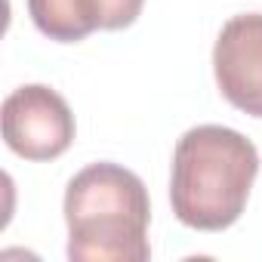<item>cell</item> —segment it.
<instances>
[{
    "label": "cell",
    "mask_w": 262,
    "mask_h": 262,
    "mask_svg": "<svg viewBox=\"0 0 262 262\" xmlns=\"http://www.w3.org/2000/svg\"><path fill=\"white\" fill-rule=\"evenodd\" d=\"M256 176L259 151L244 133L219 123L191 126L173 151V213L188 228L222 231L241 219Z\"/></svg>",
    "instance_id": "1"
},
{
    "label": "cell",
    "mask_w": 262,
    "mask_h": 262,
    "mask_svg": "<svg viewBox=\"0 0 262 262\" xmlns=\"http://www.w3.org/2000/svg\"><path fill=\"white\" fill-rule=\"evenodd\" d=\"M65 222L74 262H145L151 256L148 188L120 164H90L68 182Z\"/></svg>",
    "instance_id": "2"
},
{
    "label": "cell",
    "mask_w": 262,
    "mask_h": 262,
    "mask_svg": "<svg viewBox=\"0 0 262 262\" xmlns=\"http://www.w3.org/2000/svg\"><path fill=\"white\" fill-rule=\"evenodd\" d=\"M4 139L25 161H53L74 142V114L68 102L43 86L25 83L4 99Z\"/></svg>",
    "instance_id": "3"
},
{
    "label": "cell",
    "mask_w": 262,
    "mask_h": 262,
    "mask_svg": "<svg viewBox=\"0 0 262 262\" xmlns=\"http://www.w3.org/2000/svg\"><path fill=\"white\" fill-rule=\"evenodd\" d=\"M213 71L219 93L234 108L262 117V13H244L222 25Z\"/></svg>",
    "instance_id": "4"
},
{
    "label": "cell",
    "mask_w": 262,
    "mask_h": 262,
    "mask_svg": "<svg viewBox=\"0 0 262 262\" xmlns=\"http://www.w3.org/2000/svg\"><path fill=\"white\" fill-rule=\"evenodd\" d=\"M145 0H93V7L99 13V28L102 31H120L129 28L139 13H142Z\"/></svg>",
    "instance_id": "5"
}]
</instances>
